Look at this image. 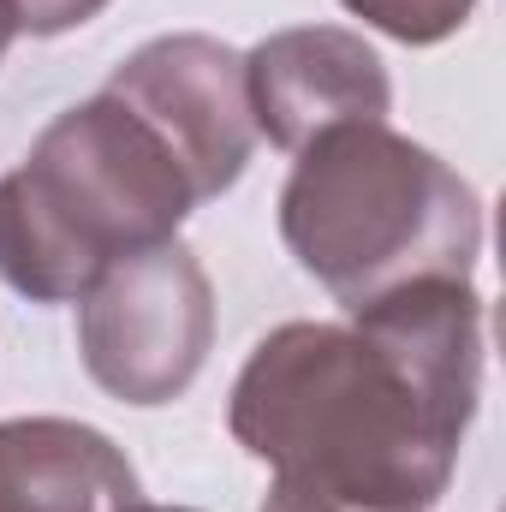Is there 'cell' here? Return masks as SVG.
I'll use <instances>...</instances> for the list:
<instances>
[{
	"instance_id": "obj_1",
	"label": "cell",
	"mask_w": 506,
	"mask_h": 512,
	"mask_svg": "<svg viewBox=\"0 0 506 512\" xmlns=\"http://www.w3.org/2000/svg\"><path fill=\"white\" fill-rule=\"evenodd\" d=\"M483 399V298L435 274L256 340L233 382V441L274 483L364 512H423L453 483Z\"/></svg>"
},
{
	"instance_id": "obj_2",
	"label": "cell",
	"mask_w": 506,
	"mask_h": 512,
	"mask_svg": "<svg viewBox=\"0 0 506 512\" xmlns=\"http://www.w3.org/2000/svg\"><path fill=\"white\" fill-rule=\"evenodd\" d=\"M191 209L173 149L102 90L0 173V280L30 304H78L114 262L179 239Z\"/></svg>"
},
{
	"instance_id": "obj_3",
	"label": "cell",
	"mask_w": 506,
	"mask_h": 512,
	"mask_svg": "<svg viewBox=\"0 0 506 512\" xmlns=\"http://www.w3.org/2000/svg\"><path fill=\"white\" fill-rule=\"evenodd\" d=\"M280 239L316 286L364 310L411 280H471L483 256V197L387 120L334 126L292 161Z\"/></svg>"
},
{
	"instance_id": "obj_4",
	"label": "cell",
	"mask_w": 506,
	"mask_h": 512,
	"mask_svg": "<svg viewBox=\"0 0 506 512\" xmlns=\"http://www.w3.org/2000/svg\"><path fill=\"white\" fill-rule=\"evenodd\" d=\"M215 346V286L191 245L167 239L114 262L78 298V352L90 382L126 405H173Z\"/></svg>"
},
{
	"instance_id": "obj_5",
	"label": "cell",
	"mask_w": 506,
	"mask_h": 512,
	"mask_svg": "<svg viewBox=\"0 0 506 512\" xmlns=\"http://www.w3.org/2000/svg\"><path fill=\"white\" fill-rule=\"evenodd\" d=\"M108 96H120L137 120H149L155 137L185 167L197 203L239 185V173L256 155V120L245 96V54L215 36H155L131 60L114 66Z\"/></svg>"
},
{
	"instance_id": "obj_6",
	"label": "cell",
	"mask_w": 506,
	"mask_h": 512,
	"mask_svg": "<svg viewBox=\"0 0 506 512\" xmlns=\"http://www.w3.org/2000/svg\"><path fill=\"white\" fill-rule=\"evenodd\" d=\"M245 96L256 137L286 155L334 126H381L393 108L381 54L340 24H298L256 42L245 54Z\"/></svg>"
},
{
	"instance_id": "obj_7",
	"label": "cell",
	"mask_w": 506,
	"mask_h": 512,
	"mask_svg": "<svg viewBox=\"0 0 506 512\" xmlns=\"http://www.w3.org/2000/svg\"><path fill=\"white\" fill-rule=\"evenodd\" d=\"M131 501L137 471L102 429L72 417L0 423V512H120Z\"/></svg>"
},
{
	"instance_id": "obj_8",
	"label": "cell",
	"mask_w": 506,
	"mask_h": 512,
	"mask_svg": "<svg viewBox=\"0 0 506 512\" xmlns=\"http://www.w3.org/2000/svg\"><path fill=\"white\" fill-rule=\"evenodd\" d=\"M340 6L405 48H435V42L459 36L477 12V0H340Z\"/></svg>"
},
{
	"instance_id": "obj_9",
	"label": "cell",
	"mask_w": 506,
	"mask_h": 512,
	"mask_svg": "<svg viewBox=\"0 0 506 512\" xmlns=\"http://www.w3.org/2000/svg\"><path fill=\"white\" fill-rule=\"evenodd\" d=\"M18 24V36H66L78 24H90L108 0H0Z\"/></svg>"
},
{
	"instance_id": "obj_10",
	"label": "cell",
	"mask_w": 506,
	"mask_h": 512,
	"mask_svg": "<svg viewBox=\"0 0 506 512\" xmlns=\"http://www.w3.org/2000/svg\"><path fill=\"white\" fill-rule=\"evenodd\" d=\"M256 512H364V507H340V501H322V495H304V489L268 483V495H262V507Z\"/></svg>"
},
{
	"instance_id": "obj_11",
	"label": "cell",
	"mask_w": 506,
	"mask_h": 512,
	"mask_svg": "<svg viewBox=\"0 0 506 512\" xmlns=\"http://www.w3.org/2000/svg\"><path fill=\"white\" fill-rule=\"evenodd\" d=\"M12 42H18V24H12V12L0 6V60H6V48H12Z\"/></svg>"
},
{
	"instance_id": "obj_12",
	"label": "cell",
	"mask_w": 506,
	"mask_h": 512,
	"mask_svg": "<svg viewBox=\"0 0 506 512\" xmlns=\"http://www.w3.org/2000/svg\"><path fill=\"white\" fill-rule=\"evenodd\" d=\"M120 512H197V507H155V501H131V507H120Z\"/></svg>"
}]
</instances>
